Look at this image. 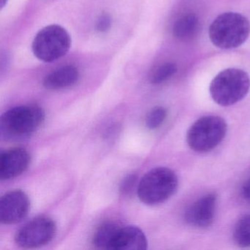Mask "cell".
I'll return each instance as SVG.
<instances>
[{"label":"cell","instance_id":"1","mask_svg":"<svg viewBox=\"0 0 250 250\" xmlns=\"http://www.w3.org/2000/svg\"><path fill=\"white\" fill-rule=\"evenodd\" d=\"M208 33L210 41L216 47L235 49L241 46L250 36V23L238 13H224L211 23Z\"/></svg>","mask_w":250,"mask_h":250},{"label":"cell","instance_id":"2","mask_svg":"<svg viewBox=\"0 0 250 250\" xmlns=\"http://www.w3.org/2000/svg\"><path fill=\"white\" fill-rule=\"evenodd\" d=\"M176 174L167 167H156L139 182L137 195L145 204L156 206L167 201L178 189Z\"/></svg>","mask_w":250,"mask_h":250},{"label":"cell","instance_id":"3","mask_svg":"<svg viewBox=\"0 0 250 250\" xmlns=\"http://www.w3.org/2000/svg\"><path fill=\"white\" fill-rule=\"evenodd\" d=\"M250 88L248 74L238 68H228L217 74L210 84L213 100L220 106H228L242 100Z\"/></svg>","mask_w":250,"mask_h":250},{"label":"cell","instance_id":"4","mask_svg":"<svg viewBox=\"0 0 250 250\" xmlns=\"http://www.w3.org/2000/svg\"><path fill=\"white\" fill-rule=\"evenodd\" d=\"M44 119V111L37 105L17 106L1 117V132L11 139L28 137L40 128Z\"/></svg>","mask_w":250,"mask_h":250},{"label":"cell","instance_id":"5","mask_svg":"<svg viewBox=\"0 0 250 250\" xmlns=\"http://www.w3.org/2000/svg\"><path fill=\"white\" fill-rule=\"evenodd\" d=\"M226 122L218 116H206L192 124L187 140L190 148L198 153H206L217 147L226 135Z\"/></svg>","mask_w":250,"mask_h":250},{"label":"cell","instance_id":"6","mask_svg":"<svg viewBox=\"0 0 250 250\" xmlns=\"http://www.w3.org/2000/svg\"><path fill=\"white\" fill-rule=\"evenodd\" d=\"M71 45V36L66 30L58 24H51L37 33L32 49L38 59L52 62L65 56Z\"/></svg>","mask_w":250,"mask_h":250},{"label":"cell","instance_id":"7","mask_svg":"<svg viewBox=\"0 0 250 250\" xmlns=\"http://www.w3.org/2000/svg\"><path fill=\"white\" fill-rule=\"evenodd\" d=\"M53 219L41 216L21 227L15 235V242L22 248L33 249L49 244L56 234Z\"/></svg>","mask_w":250,"mask_h":250},{"label":"cell","instance_id":"8","mask_svg":"<svg viewBox=\"0 0 250 250\" xmlns=\"http://www.w3.org/2000/svg\"><path fill=\"white\" fill-rule=\"evenodd\" d=\"M28 196L21 190H13L0 200V221L5 225H14L25 218L30 210Z\"/></svg>","mask_w":250,"mask_h":250},{"label":"cell","instance_id":"9","mask_svg":"<svg viewBox=\"0 0 250 250\" xmlns=\"http://www.w3.org/2000/svg\"><path fill=\"white\" fill-rule=\"evenodd\" d=\"M216 199V194L210 193L190 205L184 213L186 222L195 228L210 227L214 220Z\"/></svg>","mask_w":250,"mask_h":250},{"label":"cell","instance_id":"10","mask_svg":"<svg viewBox=\"0 0 250 250\" xmlns=\"http://www.w3.org/2000/svg\"><path fill=\"white\" fill-rule=\"evenodd\" d=\"M30 164V155L22 147H14L0 156V179L16 178L25 172Z\"/></svg>","mask_w":250,"mask_h":250},{"label":"cell","instance_id":"11","mask_svg":"<svg viewBox=\"0 0 250 250\" xmlns=\"http://www.w3.org/2000/svg\"><path fill=\"white\" fill-rule=\"evenodd\" d=\"M147 248V238L142 229L137 227L121 226L109 250H144Z\"/></svg>","mask_w":250,"mask_h":250},{"label":"cell","instance_id":"12","mask_svg":"<svg viewBox=\"0 0 250 250\" xmlns=\"http://www.w3.org/2000/svg\"><path fill=\"white\" fill-rule=\"evenodd\" d=\"M79 78L78 69L72 65H66L48 74L43 80V86L48 90H62L74 85Z\"/></svg>","mask_w":250,"mask_h":250},{"label":"cell","instance_id":"13","mask_svg":"<svg viewBox=\"0 0 250 250\" xmlns=\"http://www.w3.org/2000/svg\"><path fill=\"white\" fill-rule=\"evenodd\" d=\"M199 19L194 14H188L178 19L172 29L174 37L181 42L191 40L197 34Z\"/></svg>","mask_w":250,"mask_h":250},{"label":"cell","instance_id":"14","mask_svg":"<svg viewBox=\"0 0 250 250\" xmlns=\"http://www.w3.org/2000/svg\"><path fill=\"white\" fill-rule=\"evenodd\" d=\"M121 227L119 223L112 221L102 224L93 235V245L98 249L109 250L111 244Z\"/></svg>","mask_w":250,"mask_h":250},{"label":"cell","instance_id":"15","mask_svg":"<svg viewBox=\"0 0 250 250\" xmlns=\"http://www.w3.org/2000/svg\"><path fill=\"white\" fill-rule=\"evenodd\" d=\"M233 239L238 247H250V214L242 216L237 222L234 228Z\"/></svg>","mask_w":250,"mask_h":250},{"label":"cell","instance_id":"16","mask_svg":"<svg viewBox=\"0 0 250 250\" xmlns=\"http://www.w3.org/2000/svg\"><path fill=\"white\" fill-rule=\"evenodd\" d=\"M177 71V65L173 62L162 64L159 68H156L150 76V83L153 84H161L175 75Z\"/></svg>","mask_w":250,"mask_h":250},{"label":"cell","instance_id":"17","mask_svg":"<svg viewBox=\"0 0 250 250\" xmlns=\"http://www.w3.org/2000/svg\"><path fill=\"white\" fill-rule=\"evenodd\" d=\"M167 111L163 106H156L147 114L146 118V125L150 130L157 129L166 120Z\"/></svg>","mask_w":250,"mask_h":250},{"label":"cell","instance_id":"18","mask_svg":"<svg viewBox=\"0 0 250 250\" xmlns=\"http://www.w3.org/2000/svg\"><path fill=\"white\" fill-rule=\"evenodd\" d=\"M139 182L138 176L136 174L127 175L120 186V193L124 197H131L135 191L137 192Z\"/></svg>","mask_w":250,"mask_h":250},{"label":"cell","instance_id":"19","mask_svg":"<svg viewBox=\"0 0 250 250\" xmlns=\"http://www.w3.org/2000/svg\"><path fill=\"white\" fill-rule=\"evenodd\" d=\"M112 25V18L108 14L101 15L96 23V30L100 33H106Z\"/></svg>","mask_w":250,"mask_h":250},{"label":"cell","instance_id":"20","mask_svg":"<svg viewBox=\"0 0 250 250\" xmlns=\"http://www.w3.org/2000/svg\"><path fill=\"white\" fill-rule=\"evenodd\" d=\"M241 193L243 197L250 203V178L243 185Z\"/></svg>","mask_w":250,"mask_h":250},{"label":"cell","instance_id":"21","mask_svg":"<svg viewBox=\"0 0 250 250\" xmlns=\"http://www.w3.org/2000/svg\"><path fill=\"white\" fill-rule=\"evenodd\" d=\"M8 0H1V8H3L6 5Z\"/></svg>","mask_w":250,"mask_h":250}]
</instances>
